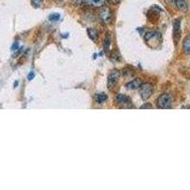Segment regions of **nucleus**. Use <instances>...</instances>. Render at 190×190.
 I'll list each match as a JSON object with an SVG mask.
<instances>
[{
	"label": "nucleus",
	"mask_w": 190,
	"mask_h": 190,
	"mask_svg": "<svg viewBox=\"0 0 190 190\" xmlns=\"http://www.w3.org/2000/svg\"><path fill=\"white\" fill-rule=\"evenodd\" d=\"M161 39H162L161 33L158 32H155V31L148 32L145 35V42L147 43V45H148L149 47H151V48H156L160 44Z\"/></svg>",
	"instance_id": "obj_1"
},
{
	"label": "nucleus",
	"mask_w": 190,
	"mask_h": 190,
	"mask_svg": "<svg viewBox=\"0 0 190 190\" xmlns=\"http://www.w3.org/2000/svg\"><path fill=\"white\" fill-rule=\"evenodd\" d=\"M172 96L168 93H164L162 94L158 99H157V107L159 108H170L172 105Z\"/></svg>",
	"instance_id": "obj_2"
},
{
	"label": "nucleus",
	"mask_w": 190,
	"mask_h": 190,
	"mask_svg": "<svg viewBox=\"0 0 190 190\" xmlns=\"http://www.w3.org/2000/svg\"><path fill=\"white\" fill-rule=\"evenodd\" d=\"M140 88V95L143 100H147L153 94V86L149 83H144L141 85Z\"/></svg>",
	"instance_id": "obj_3"
},
{
	"label": "nucleus",
	"mask_w": 190,
	"mask_h": 190,
	"mask_svg": "<svg viewBox=\"0 0 190 190\" xmlns=\"http://www.w3.org/2000/svg\"><path fill=\"white\" fill-rule=\"evenodd\" d=\"M99 17L102 20V22L105 24H109L112 20V13L109 8L108 7H102V9L99 11Z\"/></svg>",
	"instance_id": "obj_4"
},
{
	"label": "nucleus",
	"mask_w": 190,
	"mask_h": 190,
	"mask_svg": "<svg viewBox=\"0 0 190 190\" xmlns=\"http://www.w3.org/2000/svg\"><path fill=\"white\" fill-rule=\"evenodd\" d=\"M119 77H120V72L118 70H112L110 72L108 79V87L109 89H113L117 86Z\"/></svg>",
	"instance_id": "obj_5"
},
{
	"label": "nucleus",
	"mask_w": 190,
	"mask_h": 190,
	"mask_svg": "<svg viewBox=\"0 0 190 190\" xmlns=\"http://www.w3.org/2000/svg\"><path fill=\"white\" fill-rule=\"evenodd\" d=\"M116 100H117L118 104L124 108H133L130 98L128 97L126 95H125V94H118L117 97H116Z\"/></svg>",
	"instance_id": "obj_6"
},
{
	"label": "nucleus",
	"mask_w": 190,
	"mask_h": 190,
	"mask_svg": "<svg viewBox=\"0 0 190 190\" xmlns=\"http://www.w3.org/2000/svg\"><path fill=\"white\" fill-rule=\"evenodd\" d=\"M173 37H174L175 44H177L181 37V19L180 18L176 19L173 23Z\"/></svg>",
	"instance_id": "obj_7"
},
{
	"label": "nucleus",
	"mask_w": 190,
	"mask_h": 190,
	"mask_svg": "<svg viewBox=\"0 0 190 190\" xmlns=\"http://www.w3.org/2000/svg\"><path fill=\"white\" fill-rule=\"evenodd\" d=\"M142 80L137 78V79H134L132 80L128 83L125 84V88L128 89H130V90H133V89H137L141 87V85H142Z\"/></svg>",
	"instance_id": "obj_8"
},
{
	"label": "nucleus",
	"mask_w": 190,
	"mask_h": 190,
	"mask_svg": "<svg viewBox=\"0 0 190 190\" xmlns=\"http://www.w3.org/2000/svg\"><path fill=\"white\" fill-rule=\"evenodd\" d=\"M107 0H85V3L94 8H102Z\"/></svg>",
	"instance_id": "obj_9"
},
{
	"label": "nucleus",
	"mask_w": 190,
	"mask_h": 190,
	"mask_svg": "<svg viewBox=\"0 0 190 190\" xmlns=\"http://www.w3.org/2000/svg\"><path fill=\"white\" fill-rule=\"evenodd\" d=\"M174 2H175V5L176 7L182 12H187V4L185 2V0H174Z\"/></svg>",
	"instance_id": "obj_10"
},
{
	"label": "nucleus",
	"mask_w": 190,
	"mask_h": 190,
	"mask_svg": "<svg viewBox=\"0 0 190 190\" xmlns=\"http://www.w3.org/2000/svg\"><path fill=\"white\" fill-rule=\"evenodd\" d=\"M182 48L185 53L190 54V36H186L182 43Z\"/></svg>",
	"instance_id": "obj_11"
},
{
	"label": "nucleus",
	"mask_w": 190,
	"mask_h": 190,
	"mask_svg": "<svg viewBox=\"0 0 190 190\" xmlns=\"http://www.w3.org/2000/svg\"><path fill=\"white\" fill-rule=\"evenodd\" d=\"M88 34L91 40L96 41L98 38V32L95 29H88Z\"/></svg>",
	"instance_id": "obj_12"
},
{
	"label": "nucleus",
	"mask_w": 190,
	"mask_h": 190,
	"mask_svg": "<svg viewBox=\"0 0 190 190\" xmlns=\"http://www.w3.org/2000/svg\"><path fill=\"white\" fill-rule=\"evenodd\" d=\"M107 100H108V96L105 93H100L96 96V102L98 104H104Z\"/></svg>",
	"instance_id": "obj_13"
},
{
	"label": "nucleus",
	"mask_w": 190,
	"mask_h": 190,
	"mask_svg": "<svg viewBox=\"0 0 190 190\" xmlns=\"http://www.w3.org/2000/svg\"><path fill=\"white\" fill-rule=\"evenodd\" d=\"M31 2L34 8H39V7L43 5L44 0H31Z\"/></svg>",
	"instance_id": "obj_14"
},
{
	"label": "nucleus",
	"mask_w": 190,
	"mask_h": 190,
	"mask_svg": "<svg viewBox=\"0 0 190 190\" xmlns=\"http://www.w3.org/2000/svg\"><path fill=\"white\" fill-rule=\"evenodd\" d=\"M48 18H50L51 21H58L60 18V15H58V13H52V15L48 16Z\"/></svg>",
	"instance_id": "obj_15"
},
{
	"label": "nucleus",
	"mask_w": 190,
	"mask_h": 190,
	"mask_svg": "<svg viewBox=\"0 0 190 190\" xmlns=\"http://www.w3.org/2000/svg\"><path fill=\"white\" fill-rule=\"evenodd\" d=\"M109 44H110V38H109V36H107V39H105V51H108V48L109 47Z\"/></svg>",
	"instance_id": "obj_16"
},
{
	"label": "nucleus",
	"mask_w": 190,
	"mask_h": 190,
	"mask_svg": "<svg viewBox=\"0 0 190 190\" xmlns=\"http://www.w3.org/2000/svg\"><path fill=\"white\" fill-rule=\"evenodd\" d=\"M72 3L75 5V6H80L82 4L85 3V0H73Z\"/></svg>",
	"instance_id": "obj_17"
},
{
	"label": "nucleus",
	"mask_w": 190,
	"mask_h": 190,
	"mask_svg": "<svg viewBox=\"0 0 190 190\" xmlns=\"http://www.w3.org/2000/svg\"><path fill=\"white\" fill-rule=\"evenodd\" d=\"M121 0H107V2L109 3V4H112V5H117L120 3Z\"/></svg>",
	"instance_id": "obj_18"
},
{
	"label": "nucleus",
	"mask_w": 190,
	"mask_h": 190,
	"mask_svg": "<svg viewBox=\"0 0 190 190\" xmlns=\"http://www.w3.org/2000/svg\"><path fill=\"white\" fill-rule=\"evenodd\" d=\"M34 76H35V74H34V72H30V74L28 75V80H32L33 78H34Z\"/></svg>",
	"instance_id": "obj_19"
},
{
	"label": "nucleus",
	"mask_w": 190,
	"mask_h": 190,
	"mask_svg": "<svg viewBox=\"0 0 190 190\" xmlns=\"http://www.w3.org/2000/svg\"><path fill=\"white\" fill-rule=\"evenodd\" d=\"M152 108V105L150 104H146V105H144L141 107V108Z\"/></svg>",
	"instance_id": "obj_20"
},
{
	"label": "nucleus",
	"mask_w": 190,
	"mask_h": 190,
	"mask_svg": "<svg viewBox=\"0 0 190 190\" xmlns=\"http://www.w3.org/2000/svg\"><path fill=\"white\" fill-rule=\"evenodd\" d=\"M17 48H18V43H15L12 45V51H16Z\"/></svg>",
	"instance_id": "obj_21"
}]
</instances>
